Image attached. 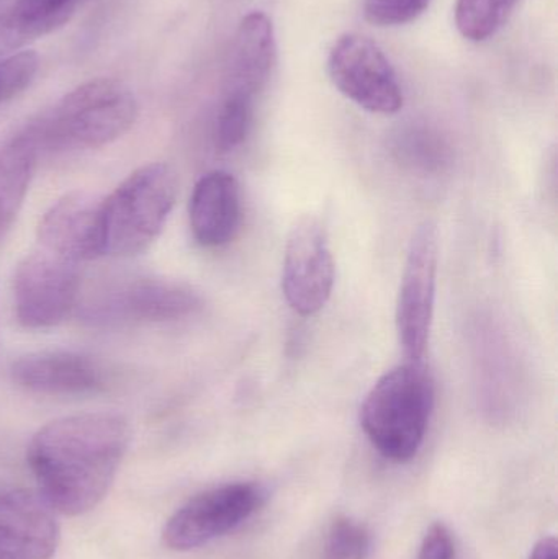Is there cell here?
<instances>
[{
    "instance_id": "1",
    "label": "cell",
    "mask_w": 558,
    "mask_h": 559,
    "mask_svg": "<svg viewBox=\"0 0 558 559\" xmlns=\"http://www.w3.org/2000/svg\"><path fill=\"white\" fill-rule=\"evenodd\" d=\"M130 440V424L118 414H78L46 424L28 447L39 495L59 514H87L114 485Z\"/></svg>"
},
{
    "instance_id": "2",
    "label": "cell",
    "mask_w": 558,
    "mask_h": 559,
    "mask_svg": "<svg viewBox=\"0 0 558 559\" xmlns=\"http://www.w3.org/2000/svg\"><path fill=\"white\" fill-rule=\"evenodd\" d=\"M136 117L133 92L117 79L100 78L66 94L20 134L38 154L97 150L128 133Z\"/></svg>"
},
{
    "instance_id": "3",
    "label": "cell",
    "mask_w": 558,
    "mask_h": 559,
    "mask_svg": "<svg viewBox=\"0 0 558 559\" xmlns=\"http://www.w3.org/2000/svg\"><path fill=\"white\" fill-rule=\"evenodd\" d=\"M435 409V380L425 360H406L387 371L360 406V426L377 452L409 462L425 442Z\"/></svg>"
},
{
    "instance_id": "4",
    "label": "cell",
    "mask_w": 558,
    "mask_h": 559,
    "mask_svg": "<svg viewBox=\"0 0 558 559\" xmlns=\"http://www.w3.org/2000/svg\"><path fill=\"white\" fill-rule=\"evenodd\" d=\"M179 182L173 167L147 164L104 199V255L133 258L146 251L166 226Z\"/></svg>"
},
{
    "instance_id": "5",
    "label": "cell",
    "mask_w": 558,
    "mask_h": 559,
    "mask_svg": "<svg viewBox=\"0 0 558 559\" xmlns=\"http://www.w3.org/2000/svg\"><path fill=\"white\" fill-rule=\"evenodd\" d=\"M82 318L92 325L146 324L180 321L202 308L190 286L174 280L128 277L95 288L82 305Z\"/></svg>"
},
{
    "instance_id": "6",
    "label": "cell",
    "mask_w": 558,
    "mask_h": 559,
    "mask_svg": "<svg viewBox=\"0 0 558 559\" xmlns=\"http://www.w3.org/2000/svg\"><path fill=\"white\" fill-rule=\"evenodd\" d=\"M328 74L344 97L370 114H399L403 91L392 62L377 43L359 33H346L334 43Z\"/></svg>"
},
{
    "instance_id": "7",
    "label": "cell",
    "mask_w": 558,
    "mask_h": 559,
    "mask_svg": "<svg viewBox=\"0 0 558 559\" xmlns=\"http://www.w3.org/2000/svg\"><path fill=\"white\" fill-rule=\"evenodd\" d=\"M438 261V229L432 223H423L409 241L396 301V331L406 360H425L428 350L435 316Z\"/></svg>"
},
{
    "instance_id": "8",
    "label": "cell",
    "mask_w": 558,
    "mask_h": 559,
    "mask_svg": "<svg viewBox=\"0 0 558 559\" xmlns=\"http://www.w3.org/2000/svg\"><path fill=\"white\" fill-rule=\"evenodd\" d=\"M13 301L26 329L61 324L81 302L78 264L46 251L26 255L13 278Z\"/></svg>"
},
{
    "instance_id": "9",
    "label": "cell",
    "mask_w": 558,
    "mask_h": 559,
    "mask_svg": "<svg viewBox=\"0 0 558 559\" xmlns=\"http://www.w3.org/2000/svg\"><path fill=\"white\" fill-rule=\"evenodd\" d=\"M262 498L261 488L251 483H233L200 492L167 521L164 544L174 551L203 547L248 521Z\"/></svg>"
},
{
    "instance_id": "10",
    "label": "cell",
    "mask_w": 558,
    "mask_h": 559,
    "mask_svg": "<svg viewBox=\"0 0 558 559\" xmlns=\"http://www.w3.org/2000/svg\"><path fill=\"white\" fill-rule=\"evenodd\" d=\"M334 259L323 225L313 216L298 219L285 246L282 289L288 306L300 316H313L330 301Z\"/></svg>"
},
{
    "instance_id": "11",
    "label": "cell",
    "mask_w": 558,
    "mask_h": 559,
    "mask_svg": "<svg viewBox=\"0 0 558 559\" xmlns=\"http://www.w3.org/2000/svg\"><path fill=\"white\" fill-rule=\"evenodd\" d=\"M43 251L81 264L104 255V199L87 192L62 197L38 226Z\"/></svg>"
},
{
    "instance_id": "12",
    "label": "cell",
    "mask_w": 558,
    "mask_h": 559,
    "mask_svg": "<svg viewBox=\"0 0 558 559\" xmlns=\"http://www.w3.org/2000/svg\"><path fill=\"white\" fill-rule=\"evenodd\" d=\"M55 509L39 492L0 495V559H51L59 544Z\"/></svg>"
},
{
    "instance_id": "13",
    "label": "cell",
    "mask_w": 558,
    "mask_h": 559,
    "mask_svg": "<svg viewBox=\"0 0 558 559\" xmlns=\"http://www.w3.org/2000/svg\"><path fill=\"white\" fill-rule=\"evenodd\" d=\"M12 380L46 396H91L107 390L110 374L94 358L74 352H39L13 361Z\"/></svg>"
},
{
    "instance_id": "14",
    "label": "cell",
    "mask_w": 558,
    "mask_h": 559,
    "mask_svg": "<svg viewBox=\"0 0 558 559\" xmlns=\"http://www.w3.org/2000/svg\"><path fill=\"white\" fill-rule=\"evenodd\" d=\"M277 64V39L264 12L248 13L239 22L229 55L225 95L256 104Z\"/></svg>"
},
{
    "instance_id": "15",
    "label": "cell",
    "mask_w": 558,
    "mask_h": 559,
    "mask_svg": "<svg viewBox=\"0 0 558 559\" xmlns=\"http://www.w3.org/2000/svg\"><path fill=\"white\" fill-rule=\"evenodd\" d=\"M241 225V190L228 173L215 170L197 182L190 199V228L203 248L233 241Z\"/></svg>"
},
{
    "instance_id": "16",
    "label": "cell",
    "mask_w": 558,
    "mask_h": 559,
    "mask_svg": "<svg viewBox=\"0 0 558 559\" xmlns=\"http://www.w3.org/2000/svg\"><path fill=\"white\" fill-rule=\"evenodd\" d=\"M36 157L35 147L22 134L0 144V241L22 209Z\"/></svg>"
},
{
    "instance_id": "17",
    "label": "cell",
    "mask_w": 558,
    "mask_h": 559,
    "mask_svg": "<svg viewBox=\"0 0 558 559\" xmlns=\"http://www.w3.org/2000/svg\"><path fill=\"white\" fill-rule=\"evenodd\" d=\"M72 0H16L0 20V43L16 46L39 38L68 22Z\"/></svg>"
},
{
    "instance_id": "18",
    "label": "cell",
    "mask_w": 558,
    "mask_h": 559,
    "mask_svg": "<svg viewBox=\"0 0 558 559\" xmlns=\"http://www.w3.org/2000/svg\"><path fill=\"white\" fill-rule=\"evenodd\" d=\"M518 3L520 0H458L455 25L464 38L487 41L507 25Z\"/></svg>"
},
{
    "instance_id": "19",
    "label": "cell",
    "mask_w": 558,
    "mask_h": 559,
    "mask_svg": "<svg viewBox=\"0 0 558 559\" xmlns=\"http://www.w3.org/2000/svg\"><path fill=\"white\" fill-rule=\"evenodd\" d=\"M254 105L238 97H223L216 117L215 144L222 153H229L241 146L251 130Z\"/></svg>"
},
{
    "instance_id": "20",
    "label": "cell",
    "mask_w": 558,
    "mask_h": 559,
    "mask_svg": "<svg viewBox=\"0 0 558 559\" xmlns=\"http://www.w3.org/2000/svg\"><path fill=\"white\" fill-rule=\"evenodd\" d=\"M370 550V535L359 522L337 518L324 540V559H366Z\"/></svg>"
},
{
    "instance_id": "21",
    "label": "cell",
    "mask_w": 558,
    "mask_h": 559,
    "mask_svg": "<svg viewBox=\"0 0 558 559\" xmlns=\"http://www.w3.org/2000/svg\"><path fill=\"white\" fill-rule=\"evenodd\" d=\"M38 56L33 51L15 52L0 59V104L19 95L38 71Z\"/></svg>"
},
{
    "instance_id": "22",
    "label": "cell",
    "mask_w": 558,
    "mask_h": 559,
    "mask_svg": "<svg viewBox=\"0 0 558 559\" xmlns=\"http://www.w3.org/2000/svg\"><path fill=\"white\" fill-rule=\"evenodd\" d=\"M428 7L422 0H364V15L372 25L400 26L415 22Z\"/></svg>"
},
{
    "instance_id": "23",
    "label": "cell",
    "mask_w": 558,
    "mask_h": 559,
    "mask_svg": "<svg viewBox=\"0 0 558 559\" xmlns=\"http://www.w3.org/2000/svg\"><path fill=\"white\" fill-rule=\"evenodd\" d=\"M454 558V540L451 532L442 524H435L429 528L423 540L418 559H452Z\"/></svg>"
},
{
    "instance_id": "24",
    "label": "cell",
    "mask_w": 558,
    "mask_h": 559,
    "mask_svg": "<svg viewBox=\"0 0 558 559\" xmlns=\"http://www.w3.org/2000/svg\"><path fill=\"white\" fill-rule=\"evenodd\" d=\"M428 136L426 134H419V136L409 134L405 151L408 154L409 160H416V164L422 166L423 169L431 170L441 163L442 153L441 146Z\"/></svg>"
},
{
    "instance_id": "25",
    "label": "cell",
    "mask_w": 558,
    "mask_h": 559,
    "mask_svg": "<svg viewBox=\"0 0 558 559\" xmlns=\"http://www.w3.org/2000/svg\"><path fill=\"white\" fill-rule=\"evenodd\" d=\"M530 559H558V545L556 538H543V540L534 547Z\"/></svg>"
},
{
    "instance_id": "26",
    "label": "cell",
    "mask_w": 558,
    "mask_h": 559,
    "mask_svg": "<svg viewBox=\"0 0 558 559\" xmlns=\"http://www.w3.org/2000/svg\"><path fill=\"white\" fill-rule=\"evenodd\" d=\"M422 2H425L426 5H429V2H431V0H422Z\"/></svg>"
}]
</instances>
